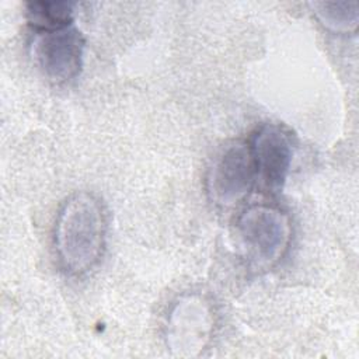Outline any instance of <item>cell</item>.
Listing matches in <instances>:
<instances>
[{"instance_id":"1","label":"cell","mask_w":359,"mask_h":359,"mask_svg":"<svg viewBox=\"0 0 359 359\" xmlns=\"http://www.w3.org/2000/svg\"><path fill=\"white\" fill-rule=\"evenodd\" d=\"M107 240V215L91 192H76L60 206L53 226V247L60 268L83 276L100 262Z\"/></svg>"},{"instance_id":"2","label":"cell","mask_w":359,"mask_h":359,"mask_svg":"<svg viewBox=\"0 0 359 359\" xmlns=\"http://www.w3.org/2000/svg\"><path fill=\"white\" fill-rule=\"evenodd\" d=\"M236 237L250 266L257 271L271 269L289 250L292 222L279 206L255 203L238 215Z\"/></svg>"},{"instance_id":"3","label":"cell","mask_w":359,"mask_h":359,"mask_svg":"<svg viewBox=\"0 0 359 359\" xmlns=\"http://www.w3.org/2000/svg\"><path fill=\"white\" fill-rule=\"evenodd\" d=\"M215 313L210 302L198 293L178 297L171 306L165 324V346L174 356L195 358L212 341Z\"/></svg>"},{"instance_id":"4","label":"cell","mask_w":359,"mask_h":359,"mask_svg":"<svg viewBox=\"0 0 359 359\" xmlns=\"http://www.w3.org/2000/svg\"><path fill=\"white\" fill-rule=\"evenodd\" d=\"M255 181V164L250 144L236 140L226 144L212 160L206 189L215 205L233 208L247 198Z\"/></svg>"},{"instance_id":"5","label":"cell","mask_w":359,"mask_h":359,"mask_svg":"<svg viewBox=\"0 0 359 359\" xmlns=\"http://www.w3.org/2000/svg\"><path fill=\"white\" fill-rule=\"evenodd\" d=\"M84 38L73 27L38 31L32 45V57L41 73L55 84H65L76 79L83 67Z\"/></svg>"},{"instance_id":"6","label":"cell","mask_w":359,"mask_h":359,"mask_svg":"<svg viewBox=\"0 0 359 359\" xmlns=\"http://www.w3.org/2000/svg\"><path fill=\"white\" fill-rule=\"evenodd\" d=\"M257 180L268 192H280L286 184L294 156V142L287 129L264 123L250 143Z\"/></svg>"},{"instance_id":"7","label":"cell","mask_w":359,"mask_h":359,"mask_svg":"<svg viewBox=\"0 0 359 359\" xmlns=\"http://www.w3.org/2000/svg\"><path fill=\"white\" fill-rule=\"evenodd\" d=\"M309 7L317 21L332 34H353L359 24V3L311 1Z\"/></svg>"},{"instance_id":"8","label":"cell","mask_w":359,"mask_h":359,"mask_svg":"<svg viewBox=\"0 0 359 359\" xmlns=\"http://www.w3.org/2000/svg\"><path fill=\"white\" fill-rule=\"evenodd\" d=\"M25 14L36 31H50L72 25L74 3L72 1H28Z\"/></svg>"}]
</instances>
